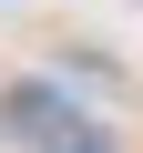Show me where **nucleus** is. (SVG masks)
Returning <instances> with one entry per match:
<instances>
[{
  "label": "nucleus",
  "mask_w": 143,
  "mask_h": 153,
  "mask_svg": "<svg viewBox=\"0 0 143 153\" xmlns=\"http://www.w3.org/2000/svg\"><path fill=\"white\" fill-rule=\"evenodd\" d=\"M0 123H10V133H31L41 153L72 133V112H61V92H51V82H10V92H0Z\"/></svg>",
  "instance_id": "1"
},
{
  "label": "nucleus",
  "mask_w": 143,
  "mask_h": 153,
  "mask_svg": "<svg viewBox=\"0 0 143 153\" xmlns=\"http://www.w3.org/2000/svg\"><path fill=\"white\" fill-rule=\"evenodd\" d=\"M51 153H112V133H102V123H72V133H61Z\"/></svg>",
  "instance_id": "2"
}]
</instances>
